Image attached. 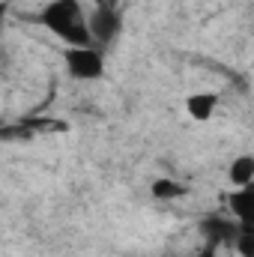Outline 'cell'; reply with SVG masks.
I'll return each mask as SVG.
<instances>
[{"label": "cell", "mask_w": 254, "mask_h": 257, "mask_svg": "<svg viewBox=\"0 0 254 257\" xmlns=\"http://www.w3.org/2000/svg\"><path fill=\"white\" fill-rule=\"evenodd\" d=\"M39 24H45L54 36H60L69 48L93 45L87 30V15L81 9V0H51L45 12L39 15Z\"/></svg>", "instance_id": "1"}, {"label": "cell", "mask_w": 254, "mask_h": 257, "mask_svg": "<svg viewBox=\"0 0 254 257\" xmlns=\"http://www.w3.org/2000/svg\"><path fill=\"white\" fill-rule=\"evenodd\" d=\"M63 60H66V69L72 78L78 81H93L105 72V57L99 48L93 45H81V48H66L63 51Z\"/></svg>", "instance_id": "2"}, {"label": "cell", "mask_w": 254, "mask_h": 257, "mask_svg": "<svg viewBox=\"0 0 254 257\" xmlns=\"http://www.w3.org/2000/svg\"><path fill=\"white\" fill-rule=\"evenodd\" d=\"M120 12L114 6H96L90 15H87V30H90V42H99V45H108L117 39L120 33Z\"/></svg>", "instance_id": "3"}, {"label": "cell", "mask_w": 254, "mask_h": 257, "mask_svg": "<svg viewBox=\"0 0 254 257\" xmlns=\"http://www.w3.org/2000/svg\"><path fill=\"white\" fill-rule=\"evenodd\" d=\"M215 105H218V96L215 93H194V96H189V102H186V111H189L191 120L206 123L215 114Z\"/></svg>", "instance_id": "4"}, {"label": "cell", "mask_w": 254, "mask_h": 257, "mask_svg": "<svg viewBox=\"0 0 254 257\" xmlns=\"http://www.w3.org/2000/svg\"><path fill=\"white\" fill-rule=\"evenodd\" d=\"M251 177H254V159L248 153L236 156V159L230 162V183H233L236 189H245V186H251Z\"/></svg>", "instance_id": "5"}, {"label": "cell", "mask_w": 254, "mask_h": 257, "mask_svg": "<svg viewBox=\"0 0 254 257\" xmlns=\"http://www.w3.org/2000/svg\"><path fill=\"white\" fill-rule=\"evenodd\" d=\"M248 206H251V186H245V189H239V192L230 194V212L236 215L239 224H248V221H251V218H248Z\"/></svg>", "instance_id": "6"}, {"label": "cell", "mask_w": 254, "mask_h": 257, "mask_svg": "<svg viewBox=\"0 0 254 257\" xmlns=\"http://www.w3.org/2000/svg\"><path fill=\"white\" fill-rule=\"evenodd\" d=\"M186 194V186L183 183H174V180H168V177H159L156 183H153V197H159V200H177V197H183Z\"/></svg>", "instance_id": "7"}, {"label": "cell", "mask_w": 254, "mask_h": 257, "mask_svg": "<svg viewBox=\"0 0 254 257\" xmlns=\"http://www.w3.org/2000/svg\"><path fill=\"white\" fill-rule=\"evenodd\" d=\"M3 15H6V6L0 3V27H3Z\"/></svg>", "instance_id": "8"}, {"label": "cell", "mask_w": 254, "mask_h": 257, "mask_svg": "<svg viewBox=\"0 0 254 257\" xmlns=\"http://www.w3.org/2000/svg\"><path fill=\"white\" fill-rule=\"evenodd\" d=\"M194 257H212V251H209V254H194Z\"/></svg>", "instance_id": "9"}]
</instances>
